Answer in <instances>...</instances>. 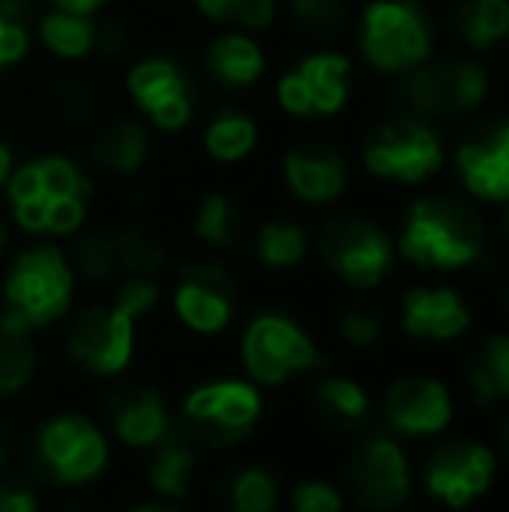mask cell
Listing matches in <instances>:
<instances>
[{
  "label": "cell",
  "instance_id": "cell-1",
  "mask_svg": "<svg viewBox=\"0 0 509 512\" xmlns=\"http://www.w3.org/2000/svg\"><path fill=\"white\" fill-rule=\"evenodd\" d=\"M7 220L35 241H63L88 227L98 185L91 168L67 150H42L14 164L4 189Z\"/></svg>",
  "mask_w": 509,
  "mask_h": 512
},
{
  "label": "cell",
  "instance_id": "cell-11",
  "mask_svg": "<svg viewBox=\"0 0 509 512\" xmlns=\"http://www.w3.org/2000/svg\"><path fill=\"white\" fill-rule=\"evenodd\" d=\"M32 457L42 478L53 485H88L102 478L109 467V439L91 418L84 415H53L35 429L32 436Z\"/></svg>",
  "mask_w": 509,
  "mask_h": 512
},
{
  "label": "cell",
  "instance_id": "cell-31",
  "mask_svg": "<svg viewBox=\"0 0 509 512\" xmlns=\"http://www.w3.org/2000/svg\"><path fill=\"white\" fill-rule=\"evenodd\" d=\"M116 279L123 276H157L164 269V244L143 223H119L109 227Z\"/></svg>",
  "mask_w": 509,
  "mask_h": 512
},
{
  "label": "cell",
  "instance_id": "cell-25",
  "mask_svg": "<svg viewBox=\"0 0 509 512\" xmlns=\"http://www.w3.org/2000/svg\"><path fill=\"white\" fill-rule=\"evenodd\" d=\"M109 422L119 443L133 446V450H150L164 436H171L168 401L154 387H123L109 401Z\"/></svg>",
  "mask_w": 509,
  "mask_h": 512
},
{
  "label": "cell",
  "instance_id": "cell-46",
  "mask_svg": "<svg viewBox=\"0 0 509 512\" xmlns=\"http://www.w3.org/2000/svg\"><path fill=\"white\" fill-rule=\"evenodd\" d=\"M7 241H11V234H7V223H4V216H0V258H4V251H7Z\"/></svg>",
  "mask_w": 509,
  "mask_h": 512
},
{
  "label": "cell",
  "instance_id": "cell-14",
  "mask_svg": "<svg viewBox=\"0 0 509 512\" xmlns=\"http://www.w3.org/2000/svg\"><path fill=\"white\" fill-rule=\"evenodd\" d=\"M447 164H454L461 196L475 206L503 209L509 199V122L503 115L478 122L457 140Z\"/></svg>",
  "mask_w": 509,
  "mask_h": 512
},
{
  "label": "cell",
  "instance_id": "cell-15",
  "mask_svg": "<svg viewBox=\"0 0 509 512\" xmlns=\"http://www.w3.org/2000/svg\"><path fill=\"white\" fill-rule=\"evenodd\" d=\"M70 363L98 377H116L133 363L136 352V321L116 304L84 307L70 317L63 335Z\"/></svg>",
  "mask_w": 509,
  "mask_h": 512
},
{
  "label": "cell",
  "instance_id": "cell-42",
  "mask_svg": "<svg viewBox=\"0 0 509 512\" xmlns=\"http://www.w3.org/2000/svg\"><path fill=\"white\" fill-rule=\"evenodd\" d=\"M0 512H39V492L25 478L0 481Z\"/></svg>",
  "mask_w": 509,
  "mask_h": 512
},
{
  "label": "cell",
  "instance_id": "cell-13",
  "mask_svg": "<svg viewBox=\"0 0 509 512\" xmlns=\"http://www.w3.org/2000/svg\"><path fill=\"white\" fill-rule=\"evenodd\" d=\"M185 432L196 443H241L262 418V391L252 380H213L185 394Z\"/></svg>",
  "mask_w": 509,
  "mask_h": 512
},
{
  "label": "cell",
  "instance_id": "cell-43",
  "mask_svg": "<svg viewBox=\"0 0 509 512\" xmlns=\"http://www.w3.org/2000/svg\"><path fill=\"white\" fill-rule=\"evenodd\" d=\"M49 7H60V11H77V14H98L102 18L116 0H46Z\"/></svg>",
  "mask_w": 509,
  "mask_h": 512
},
{
  "label": "cell",
  "instance_id": "cell-4",
  "mask_svg": "<svg viewBox=\"0 0 509 512\" xmlns=\"http://www.w3.org/2000/svg\"><path fill=\"white\" fill-rule=\"evenodd\" d=\"M356 95V60L342 46H307L272 77V105L300 126L339 119Z\"/></svg>",
  "mask_w": 509,
  "mask_h": 512
},
{
  "label": "cell",
  "instance_id": "cell-38",
  "mask_svg": "<svg viewBox=\"0 0 509 512\" xmlns=\"http://www.w3.org/2000/svg\"><path fill=\"white\" fill-rule=\"evenodd\" d=\"M53 105L70 126H91L98 119V91L81 77H60L53 88Z\"/></svg>",
  "mask_w": 509,
  "mask_h": 512
},
{
  "label": "cell",
  "instance_id": "cell-26",
  "mask_svg": "<svg viewBox=\"0 0 509 512\" xmlns=\"http://www.w3.org/2000/svg\"><path fill=\"white\" fill-rule=\"evenodd\" d=\"M447 28L464 53H496L509 39V0H450Z\"/></svg>",
  "mask_w": 509,
  "mask_h": 512
},
{
  "label": "cell",
  "instance_id": "cell-5",
  "mask_svg": "<svg viewBox=\"0 0 509 512\" xmlns=\"http://www.w3.org/2000/svg\"><path fill=\"white\" fill-rule=\"evenodd\" d=\"M77 293V272L56 241H35L7 262L0 283V314L28 331L49 328L70 314Z\"/></svg>",
  "mask_w": 509,
  "mask_h": 512
},
{
  "label": "cell",
  "instance_id": "cell-24",
  "mask_svg": "<svg viewBox=\"0 0 509 512\" xmlns=\"http://www.w3.org/2000/svg\"><path fill=\"white\" fill-rule=\"evenodd\" d=\"M258 147H262V122L245 105L231 102L213 108L199 126V150L206 161L220 164V168H238V164L252 161Z\"/></svg>",
  "mask_w": 509,
  "mask_h": 512
},
{
  "label": "cell",
  "instance_id": "cell-48",
  "mask_svg": "<svg viewBox=\"0 0 509 512\" xmlns=\"http://www.w3.org/2000/svg\"><path fill=\"white\" fill-rule=\"evenodd\" d=\"M63 512H81V509H74V506H70V509H63Z\"/></svg>",
  "mask_w": 509,
  "mask_h": 512
},
{
  "label": "cell",
  "instance_id": "cell-2",
  "mask_svg": "<svg viewBox=\"0 0 509 512\" xmlns=\"http://www.w3.org/2000/svg\"><path fill=\"white\" fill-rule=\"evenodd\" d=\"M482 206L461 192H422L401 213L394 251L422 272H461L485 258Z\"/></svg>",
  "mask_w": 509,
  "mask_h": 512
},
{
  "label": "cell",
  "instance_id": "cell-37",
  "mask_svg": "<svg viewBox=\"0 0 509 512\" xmlns=\"http://www.w3.org/2000/svg\"><path fill=\"white\" fill-rule=\"evenodd\" d=\"M314 401L335 425H360L370 418V394L349 377H325L314 391Z\"/></svg>",
  "mask_w": 509,
  "mask_h": 512
},
{
  "label": "cell",
  "instance_id": "cell-6",
  "mask_svg": "<svg viewBox=\"0 0 509 512\" xmlns=\"http://www.w3.org/2000/svg\"><path fill=\"white\" fill-rule=\"evenodd\" d=\"M447 161L450 150L440 126L405 108L377 122L360 143V168L374 182L398 185V189H422L436 182Z\"/></svg>",
  "mask_w": 509,
  "mask_h": 512
},
{
  "label": "cell",
  "instance_id": "cell-20",
  "mask_svg": "<svg viewBox=\"0 0 509 512\" xmlns=\"http://www.w3.org/2000/svg\"><path fill=\"white\" fill-rule=\"evenodd\" d=\"M384 422L405 439L440 436L454 422L447 384L436 377H401L384 394Z\"/></svg>",
  "mask_w": 509,
  "mask_h": 512
},
{
  "label": "cell",
  "instance_id": "cell-19",
  "mask_svg": "<svg viewBox=\"0 0 509 512\" xmlns=\"http://www.w3.org/2000/svg\"><path fill=\"white\" fill-rule=\"evenodd\" d=\"M203 77L220 88L224 95H248L269 77V49L255 32H241V28H217L210 39L203 42Z\"/></svg>",
  "mask_w": 509,
  "mask_h": 512
},
{
  "label": "cell",
  "instance_id": "cell-35",
  "mask_svg": "<svg viewBox=\"0 0 509 512\" xmlns=\"http://www.w3.org/2000/svg\"><path fill=\"white\" fill-rule=\"evenodd\" d=\"M32 18L35 14L25 0H0V77L21 70L32 56Z\"/></svg>",
  "mask_w": 509,
  "mask_h": 512
},
{
  "label": "cell",
  "instance_id": "cell-10",
  "mask_svg": "<svg viewBox=\"0 0 509 512\" xmlns=\"http://www.w3.org/2000/svg\"><path fill=\"white\" fill-rule=\"evenodd\" d=\"M241 363L258 387H279L286 380L325 366L314 338L283 310H262L241 335Z\"/></svg>",
  "mask_w": 509,
  "mask_h": 512
},
{
  "label": "cell",
  "instance_id": "cell-27",
  "mask_svg": "<svg viewBox=\"0 0 509 512\" xmlns=\"http://www.w3.org/2000/svg\"><path fill=\"white\" fill-rule=\"evenodd\" d=\"M311 251V230H307L304 220L297 216H269L255 227L252 237V255L258 265H265L269 272H286L297 269L300 262Z\"/></svg>",
  "mask_w": 509,
  "mask_h": 512
},
{
  "label": "cell",
  "instance_id": "cell-18",
  "mask_svg": "<svg viewBox=\"0 0 509 512\" xmlns=\"http://www.w3.org/2000/svg\"><path fill=\"white\" fill-rule=\"evenodd\" d=\"M492 481H496V453L471 439H454V443L440 446L422 471L429 499L447 509L475 506L478 499L489 495Z\"/></svg>",
  "mask_w": 509,
  "mask_h": 512
},
{
  "label": "cell",
  "instance_id": "cell-28",
  "mask_svg": "<svg viewBox=\"0 0 509 512\" xmlns=\"http://www.w3.org/2000/svg\"><path fill=\"white\" fill-rule=\"evenodd\" d=\"M196 439L192 436H164L157 446H150L147 481L161 499H185L196 481Z\"/></svg>",
  "mask_w": 509,
  "mask_h": 512
},
{
  "label": "cell",
  "instance_id": "cell-8",
  "mask_svg": "<svg viewBox=\"0 0 509 512\" xmlns=\"http://www.w3.org/2000/svg\"><path fill=\"white\" fill-rule=\"evenodd\" d=\"M123 91L133 115L161 136H182L192 129L203 105L192 70L171 53L136 56L123 74Z\"/></svg>",
  "mask_w": 509,
  "mask_h": 512
},
{
  "label": "cell",
  "instance_id": "cell-32",
  "mask_svg": "<svg viewBox=\"0 0 509 512\" xmlns=\"http://www.w3.org/2000/svg\"><path fill=\"white\" fill-rule=\"evenodd\" d=\"M32 335L35 331L21 328L0 314V398H14L32 384L35 366H39Z\"/></svg>",
  "mask_w": 509,
  "mask_h": 512
},
{
  "label": "cell",
  "instance_id": "cell-41",
  "mask_svg": "<svg viewBox=\"0 0 509 512\" xmlns=\"http://www.w3.org/2000/svg\"><path fill=\"white\" fill-rule=\"evenodd\" d=\"M384 324H381V314L370 307H346L339 314V335L342 342L356 345V349H363V345H374L377 338H381Z\"/></svg>",
  "mask_w": 509,
  "mask_h": 512
},
{
  "label": "cell",
  "instance_id": "cell-47",
  "mask_svg": "<svg viewBox=\"0 0 509 512\" xmlns=\"http://www.w3.org/2000/svg\"><path fill=\"white\" fill-rule=\"evenodd\" d=\"M129 512H178V509H168V506H136Z\"/></svg>",
  "mask_w": 509,
  "mask_h": 512
},
{
  "label": "cell",
  "instance_id": "cell-30",
  "mask_svg": "<svg viewBox=\"0 0 509 512\" xmlns=\"http://www.w3.org/2000/svg\"><path fill=\"white\" fill-rule=\"evenodd\" d=\"M283 11L311 46H339L353 28L349 0H283Z\"/></svg>",
  "mask_w": 509,
  "mask_h": 512
},
{
  "label": "cell",
  "instance_id": "cell-22",
  "mask_svg": "<svg viewBox=\"0 0 509 512\" xmlns=\"http://www.w3.org/2000/svg\"><path fill=\"white\" fill-rule=\"evenodd\" d=\"M401 328L419 342H454L471 328V307L454 286H412L401 300Z\"/></svg>",
  "mask_w": 509,
  "mask_h": 512
},
{
  "label": "cell",
  "instance_id": "cell-7",
  "mask_svg": "<svg viewBox=\"0 0 509 512\" xmlns=\"http://www.w3.org/2000/svg\"><path fill=\"white\" fill-rule=\"evenodd\" d=\"M398 102L429 122H454L478 115L492 98V70L482 56H429L412 74L398 77Z\"/></svg>",
  "mask_w": 509,
  "mask_h": 512
},
{
  "label": "cell",
  "instance_id": "cell-21",
  "mask_svg": "<svg viewBox=\"0 0 509 512\" xmlns=\"http://www.w3.org/2000/svg\"><path fill=\"white\" fill-rule=\"evenodd\" d=\"M84 157L95 171L109 178H136L154 157V133L140 115H109L91 122Z\"/></svg>",
  "mask_w": 509,
  "mask_h": 512
},
{
  "label": "cell",
  "instance_id": "cell-33",
  "mask_svg": "<svg viewBox=\"0 0 509 512\" xmlns=\"http://www.w3.org/2000/svg\"><path fill=\"white\" fill-rule=\"evenodd\" d=\"M192 11L213 28H241V32H269L283 14V0H189Z\"/></svg>",
  "mask_w": 509,
  "mask_h": 512
},
{
  "label": "cell",
  "instance_id": "cell-36",
  "mask_svg": "<svg viewBox=\"0 0 509 512\" xmlns=\"http://www.w3.org/2000/svg\"><path fill=\"white\" fill-rule=\"evenodd\" d=\"M227 509L231 512H276L279 509V485L262 464L238 467L227 481Z\"/></svg>",
  "mask_w": 509,
  "mask_h": 512
},
{
  "label": "cell",
  "instance_id": "cell-3",
  "mask_svg": "<svg viewBox=\"0 0 509 512\" xmlns=\"http://www.w3.org/2000/svg\"><path fill=\"white\" fill-rule=\"evenodd\" d=\"M349 35L353 60L377 77H405L436 56L440 18L426 0H363Z\"/></svg>",
  "mask_w": 509,
  "mask_h": 512
},
{
  "label": "cell",
  "instance_id": "cell-45",
  "mask_svg": "<svg viewBox=\"0 0 509 512\" xmlns=\"http://www.w3.org/2000/svg\"><path fill=\"white\" fill-rule=\"evenodd\" d=\"M7 460H11V436H7V429L0 425V471L7 467Z\"/></svg>",
  "mask_w": 509,
  "mask_h": 512
},
{
  "label": "cell",
  "instance_id": "cell-23",
  "mask_svg": "<svg viewBox=\"0 0 509 512\" xmlns=\"http://www.w3.org/2000/svg\"><path fill=\"white\" fill-rule=\"evenodd\" d=\"M35 46L46 56H53L63 67H84L98 56V35H102V18L98 14L60 11V7H42L32 18Z\"/></svg>",
  "mask_w": 509,
  "mask_h": 512
},
{
  "label": "cell",
  "instance_id": "cell-40",
  "mask_svg": "<svg viewBox=\"0 0 509 512\" xmlns=\"http://www.w3.org/2000/svg\"><path fill=\"white\" fill-rule=\"evenodd\" d=\"M290 512H346V499L332 481H300L290 495Z\"/></svg>",
  "mask_w": 509,
  "mask_h": 512
},
{
  "label": "cell",
  "instance_id": "cell-9",
  "mask_svg": "<svg viewBox=\"0 0 509 512\" xmlns=\"http://www.w3.org/2000/svg\"><path fill=\"white\" fill-rule=\"evenodd\" d=\"M318 258L349 290H377L391 276L398 251L394 237L367 216H332L318 234Z\"/></svg>",
  "mask_w": 509,
  "mask_h": 512
},
{
  "label": "cell",
  "instance_id": "cell-16",
  "mask_svg": "<svg viewBox=\"0 0 509 512\" xmlns=\"http://www.w3.org/2000/svg\"><path fill=\"white\" fill-rule=\"evenodd\" d=\"M175 317L192 335H220L238 310V283L234 272L217 258H199L178 269L171 286Z\"/></svg>",
  "mask_w": 509,
  "mask_h": 512
},
{
  "label": "cell",
  "instance_id": "cell-44",
  "mask_svg": "<svg viewBox=\"0 0 509 512\" xmlns=\"http://www.w3.org/2000/svg\"><path fill=\"white\" fill-rule=\"evenodd\" d=\"M14 164H18V154H14V147L11 143L0 136V189L7 185V178H11V171H14Z\"/></svg>",
  "mask_w": 509,
  "mask_h": 512
},
{
  "label": "cell",
  "instance_id": "cell-34",
  "mask_svg": "<svg viewBox=\"0 0 509 512\" xmlns=\"http://www.w3.org/2000/svg\"><path fill=\"white\" fill-rule=\"evenodd\" d=\"M468 384L478 405H499L509 398V338L489 335L471 359Z\"/></svg>",
  "mask_w": 509,
  "mask_h": 512
},
{
  "label": "cell",
  "instance_id": "cell-39",
  "mask_svg": "<svg viewBox=\"0 0 509 512\" xmlns=\"http://www.w3.org/2000/svg\"><path fill=\"white\" fill-rule=\"evenodd\" d=\"M112 304L133 317V321H140V317L154 314V307L161 304V283H157V276H123L116 279Z\"/></svg>",
  "mask_w": 509,
  "mask_h": 512
},
{
  "label": "cell",
  "instance_id": "cell-12",
  "mask_svg": "<svg viewBox=\"0 0 509 512\" xmlns=\"http://www.w3.org/2000/svg\"><path fill=\"white\" fill-rule=\"evenodd\" d=\"M279 182L293 203L307 209H332L353 185V164L328 136H300L279 150Z\"/></svg>",
  "mask_w": 509,
  "mask_h": 512
},
{
  "label": "cell",
  "instance_id": "cell-29",
  "mask_svg": "<svg viewBox=\"0 0 509 512\" xmlns=\"http://www.w3.org/2000/svg\"><path fill=\"white\" fill-rule=\"evenodd\" d=\"M192 237L203 244L206 251H231L245 237V213H241L238 199L224 189L203 192L199 203L192 206Z\"/></svg>",
  "mask_w": 509,
  "mask_h": 512
},
{
  "label": "cell",
  "instance_id": "cell-17",
  "mask_svg": "<svg viewBox=\"0 0 509 512\" xmlns=\"http://www.w3.org/2000/svg\"><path fill=\"white\" fill-rule=\"evenodd\" d=\"M349 492L370 512H394L412 495V464L387 432H370L349 457Z\"/></svg>",
  "mask_w": 509,
  "mask_h": 512
}]
</instances>
